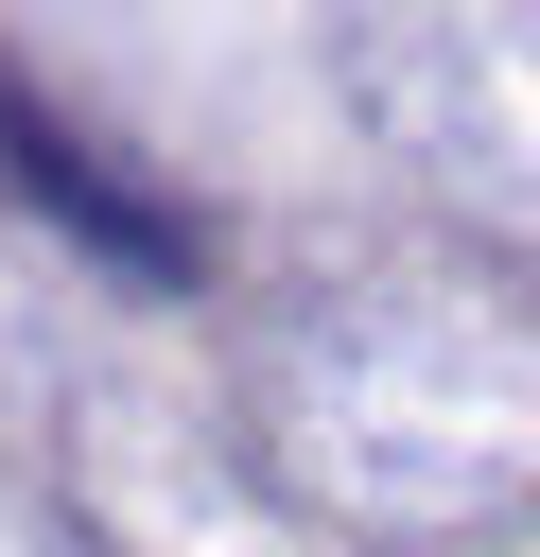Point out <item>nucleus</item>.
<instances>
[{"label": "nucleus", "instance_id": "obj_1", "mask_svg": "<svg viewBox=\"0 0 540 557\" xmlns=\"http://www.w3.org/2000/svg\"><path fill=\"white\" fill-rule=\"evenodd\" d=\"M0 174H17V191H35V209H52V226L105 261V278H157V296L192 278V226H174V209H157L122 157H87V139H70V122H52L17 70H0Z\"/></svg>", "mask_w": 540, "mask_h": 557}]
</instances>
